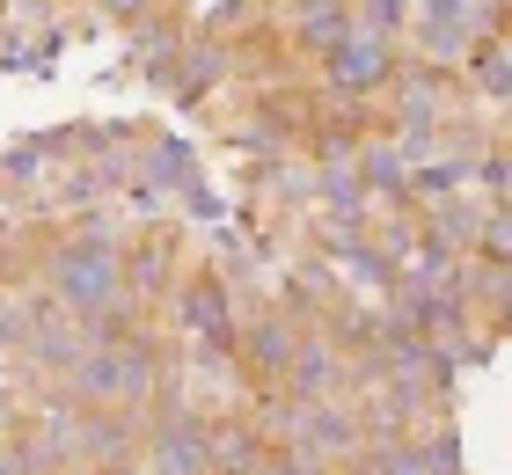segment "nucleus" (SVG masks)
Segmentation results:
<instances>
[{"instance_id":"1","label":"nucleus","mask_w":512,"mask_h":475,"mask_svg":"<svg viewBox=\"0 0 512 475\" xmlns=\"http://www.w3.org/2000/svg\"><path fill=\"white\" fill-rule=\"evenodd\" d=\"M74 388L88 410H139V402H154L161 388V351L147 337H132V344H96L81 359L74 373Z\"/></svg>"},{"instance_id":"2","label":"nucleus","mask_w":512,"mask_h":475,"mask_svg":"<svg viewBox=\"0 0 512 475\" xmlns=\"http://www.w3.org/2000/svg\"><path fill=\"white\" fill-rule=\"evenodd\" d=\"M52 293L66 315H81V322H96L110 315V300L125 293V256L103 242V234H81V242H66L59 249V264H52Z\"/></svg>"},{"instance_id":"3","label":"nucleus","mask_w":512,"mask_h":475,"mask_svg":"<svg viewBox=\"0 0 512 475\" xmlns=\"http://www.w3.org/2000/svg\"><path fill=\"white\" fill-rule=\"evenodd\" d=\"M147 475H213V424L191 410H169L147 432Z\"/></svg>"},{"instance_id":"4","label":"nucleus","mask_w":512,"mask_h":475,"mask_svg":"<svg viewBox=\"0 0 512 475\" xmlns=\"http://www.w3.org/2000/svg\"><path fill=\"white\" fill-rule=\"evenodd\" d=\"M183 329L198 337V351H235V315H227V293L213 278H198V285H183Z\"/></svg>"},{"instance_id":"5","label":"nucleus","mask_w":512,"mask_h":475,"mask_svg":"<svg viewBox=\"0 0 512 475\" xmlns=\"http://www.w3.org/2000/svg\"><path fill=\"white\" fill-rule=\"evenodd\" d=\"M264 432L256 424H213V475H264Z\"/></svg>"},{"instance_id":"6","label":"nucleus","mask_w":512,"mask_h":475,"mask_svg":"<svg viewBox=\"0 0 512 475\" xmlns=\"http://www.w3.org/2000/svg\"><path fill=\"white\" fill-rule=\"evenodd\" d=\"M293 351H300V337H293L286 322H256L249 337H242V359L264 373V380H286L293 373Z\"/></svg>"},{"instance_id":"7","label":"nucleus","mask_w":512,"mask_h":475,"mask_svg":"<svg viewBox=\"0 0 512 475\" xmlns=\"http://www.w3.org/2000/svg\"><path fill=\"white\" fill-rule=\"evenodd\" d=\"M293 395H330L337 380H344V366H337V344H322V337H300V351H293Z\"/></svg>"},{"instance_id":"8","label":"nucleus","mask_w":512,"mask_h":475,"mask_svg":"<svg viewBox=\"0 0 512 475\" xmlns=\"http://www.w3.org/2000/svg\"><path fill=\"white\" fill-rule=\"evenodd\" d=\"M337 81H344V88L381 81V52H374V44H344V52H337Z\"/></svg>"},{"instance_id":"9","label":"nucleus","mask_w":512,"mask_h":475,"mask_svg":"<svg viewBox=\"0 0 512 475\" xmlns=\"http://www.w3.org/2000/svg\"><path fill=\"white\" fill-rule=\"evenodd\" d=\"M264 475H315V468H308V461H293V454H271Z\"/></svg>"},{"instance_id":"10","label":"nucleus","mask_w":512,"mask_h":475,"mask_svg":"<svg viewBox=\"0 0 512 475\" xmlns=\"http://www.w3.org/2000/svg\"><path fill=\"white\" fill-rule=\"evenodd\" d=\"M8 424H15V402H8V395H0V432H8Z\"/></svg>"},{"instance_id":"11","label":"nucleus","mask_w":512,"mask_h":475,"mask_svg":"<svg viewBox=\"0 0 512 475\" xmlns=\"http://www.w3.org/2000/svg\"><path fill=\"white\" fill-rule=\"evenodd\" d=\"M498 322H505V329H512V293H505V307H498Z\"/></svg>"}]
</instances>
